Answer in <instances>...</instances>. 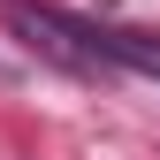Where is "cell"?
Segmentation results:
<instances>
[]
</instances>
